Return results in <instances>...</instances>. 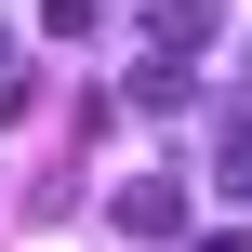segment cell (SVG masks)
Returning a JSON list of instances; mask_svg holds the SVG:
<instances>
[{
  "mask_svg": "<svg viewBox=\"0 0 252 252\" xmlns=\"http://www.w3.org/2000/svg\"><path fill=\"white\" fill-rule=\"evenodd\" d=\"M146 27H159V53H199L226 27V0H146Z\"/></svg>",
  "mask_w": 252,
  "mask_h": 252,
  "instance_id": "2",
  "label": "cell"
},
{
  "mask_svg": "<svg viewBox=\"0 0 252 252\" xmlns=\"http://www.w3.org/2000/svg\"><path fill=\"white\" fill-rule=\"evenodd\" d=\"M27 93H40V80H27L13 53H0V120H27Z\"/></svg>",
  "mask_w": 252,
  "mask_h": 252,
  "instance_id": "5",
  "label": "cell"
},
{
  "mask_svg": "<svg viewBox=\"0 0 252 252\" xmlns=\"http://www.w3.org/2000/svg\"><path fill=\"white\" fill-rule=\"evenodd\" d=\"M186 93H199L186 53H146V66H133V106H186Z\"/></svg>",
  "mask_w": 252,
  "mask_h": 252,
  "instance_id": "4",
  "label": "cell"
},
{
  "mask_svg": "<svg viewBox=\"0 0 252 252\" xmlns=\"http://www.w3.org/2000/svg\"><path fill=\"white\" fill-rule=\"evenodd\" d=\"M120 239H186V186L173 173H133L120 186Z\"/></svg>",
  "mask_w": 252,
  "mask_h": 252,
  "instance_id": "1",
  "label": "cell"
},
{
  "mask_svg": "<svg viewBox=\"0 0 252 252\" xmlns=\"http://www.w3.org/2000/svg\"><path fill=\"white\" fill-rule=\"evenodd\" d=\"M213 186H226V199H252V106H226V120H213Z\"/></svg>",
  "mask_w": 252,
  "mask_h": 252,
  "instance_id": "3",
  "label": "cell"
},
{
  "mask_svg": "<svg viewBox=\"0 0 252 252\" xmlns=\"http://www.w3.org/2000/svg\"><path fill=\"white\" fill-rule=\"evenodd\" d=\"M199 252H252V239H239V226H226V239H199Z\"/></svg>",
  "mask_w": 252,
  "mask_h": 252,
  "instance_id": "6",
  "label": "cell"
}]
</instances>
